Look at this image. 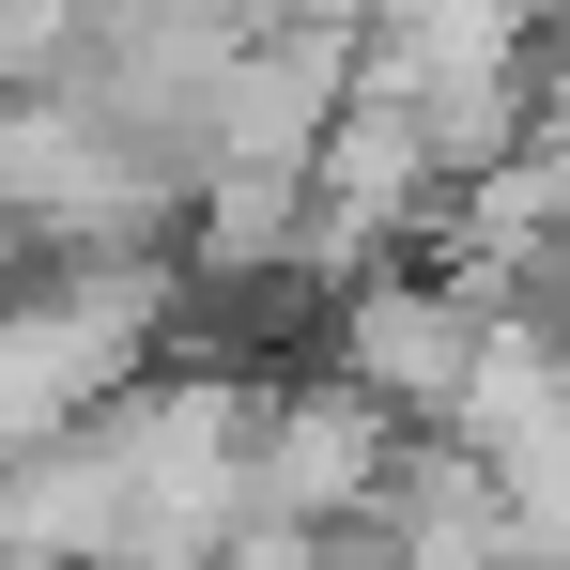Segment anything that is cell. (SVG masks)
Wrapping results in <instances>:
<instances>
[{
    "mask_svg": "<svg viewBox=\"0 0 570 570\" xmlns=\"http://www.w3.org/2000/svg\"><path fill=\"white\" fill-rule=\"evenodd\" d=\"M170 371V263H31L0 293V463Z\"/></svg>",
    "mask_w": 570,
    "mask_h": 570,
    "instance_id": "cell-1",
    "label": "cell"
}]
</instances>
